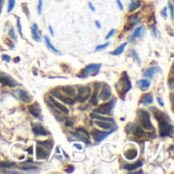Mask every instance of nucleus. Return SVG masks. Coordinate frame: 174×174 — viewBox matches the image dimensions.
<instances>
[{
    "label": "nucleus",
    "mask_w": 174,
    "mask_h": 174,
    "mask_svg": "<svg viewBox=\"0 0 174 174\" xmlns=\"http://www.w3.org/2000/svg\"><path fill=\"white\" fill-rule=\"evenodd\" d=\"M116 89L118 91L120 98L124 99L125 94L131 89V82L126 73H123L122 77L120 78V80H119V82L116 84Z\"/></svg>",
    "instance_id": "obj_1"
},
{
    "label": "nucleus",
    "mask_w": 174,
    "mask_h": 174,
    "mask_svg": "<svg viewBox=\"0 0 174 174\" xmlns=\"http://www.w3.org/2000/svg\"><path fill=\"white\" fill-rule=\"evenodd\" d=\"M102 65L101 64H91V65H88L85 67V69L82 70V74H79L77 77H80V78H87L89 75H93L95 76L98 74V72L100 71V69H101Z\"/></svg>",
    "instance_id": "obj_2"
},
{
    "label": "nucleus",
    "mask_w": 174,
    "mask_h": 174,
    "mask_svg": "<svg viewBox=\"0 0 174 174\" xmlns=\"http://www.w3.org/2000/svg\"><path fill=\"white\" fill-rule=\"evenodd\" d=\"M92 93L91 88L89 86H79L77 87V95L75 96L76 100L80 103H85L90 98Z\"/></svg>",
    "instance_id": "obj_3"
},
{
    "label": "nucleus",
    "mask_w": 174,
    "mask_h": 174,
    "mask_svg": "<svg viewBox=\"0 0 174 174\" xmlns=\"http://www.w3.org/2000/svg\"><path fill=\"white\" fill-rule=\"evenodd\" d=\"M138 114L141 116V122L143 128L146 130H153L154 126L152 125V122H151V116L149 112H147L145 110H138Z\"/></svg>",
    "instance_id": "obj_4"
},
{
    "label": "nucleus",
    "mask_w": 174,
    "mask_h": 174,
    "mask_svg": "<svg viewBox=\"0 0 174 174\" xmlns=\"http://www.w3.org/2000/svg\"><path fill=\"white\" fill-rule=\"evenodd\" d=\"M115 103H116V99H112L111 102L103 103L100 107L97 108V109L94 111V113L100 114V115H108V114H110L112 112V110H113L114 106H115Z\"/></svg>",
    "instance_id": "obj_5"
},
{
    "label": "nucleus",
    "mask_w": 174,
    "mask_h": 174,
    "mask_svg": "<svg viewBox=\"0 0 174 174\" xmlns=\"http://www.w3.org/2000/svg\"><path fill=\"white\" fill-rule=\"evenodd\" d=\"M172 125L167 121L166 119L162 120L159 122V134L161 137H166L169 136L172 132Z\"/></svg>",
    "instance_id": "obj_6"
},
{
    "label": "nucleus",
    "mask_w": 174,
    "mask_h": 174,
    "mask_svg": "<svg viewBox=\"0 0 174 174\" xmlns=\"http://www.w3.org/2000/svg\"><path fill=\"white\" fill-rule=\"evenodd\" d=\"M49 99L50 102H51L53 108L55 109V111L57 112L58 114H64V115H67L69 113V110L67 109L66 107L64 106V104H62L60 102H58V100H56V98H54V96L50 95L49 96Z\"/></svg>",
    "instance_id": "obj_7"
},
{
    "label": "nucleus",
    "mask_w": 174,
    "mask_h": 174,
    "mask_svg": "<svg viewBox=\"0 0 174 174\" xmlns=\"http://www.w3.org/2000/svg\"><path fill=\"white\" fill-rule=\"evenodd\" d=\"M114 131H115V129L106 131V132H102V131H100L98 129H93L92 130V136H93V138L95 139V141L97 142V144H100V142L103 141L107 136H109L111 133H113Z\"/></svg>",
    "instance_id": "obj_8"
},
{
    "label": "nucleus",
    "mask_w": 174,
    "mask_h": 174,
    "mask_svg": "<svg viewBox=\"0 0 174 174\" xmlns=\"http://www.w3.org/2000/svg\"><path fill=\"white\" fill-rule=\"evenodd\" d=\"M51 93L52 96H54L55 98H57L58 100H60L61 103H67V104H75V100L71 98H68L67 95H64L63 93H61V92L58 90V89H52L51 90Z\"/></svg>",
    "instance_id": "obj_9"
},
{
    "label": "nucleus",
    "mask_w": 174,
    "mask_h": 174,
    "mask_svg": "<svg viewBox=\"0 0 174 174\" xmlns=\"http://www.w3.org/2000/svg\"><path fill=\"white\" fill-rule=\"evenodd\" d=\"M101 89V88H100ZM112 96V91H111V87L109 85L107 84H104V87H102L101 90H99V94H98V98L103 100V102H107V100H109Z\"/></svg>",
    "instance_id": "obj_10"
},
{
    "label": "nucleus",
    "mask_w": 174,
    "mask_h": 174,
    "mask_svg": "<svg viewBox=\"0 0 174 174\" xmlns=\"http://www.w3.org/2000/svg\"><path fill=\"white\" fill-rule=\"evenodd\" d=\"M0 82H1L3 85H6L8 87H17V82L14 79L11 78L10 76H8L7 74H4V73H0Z\"/></svg>",
    "instance_id": "obj_11"
},
{
    "label": "nucleus",
    "mask_w": 174,
    "mask_h": 174,
    "mask_svg": "<svg viewBox=\"0 0 174 174\" xmlns=\"http://www.w3.org/2000/svg\"><path fill=\"white\" fill-rule=\"evenodd\" d=\"M101 83L99 82H96L94 84V91H93V94L91 93V104L92 106H98L99 103V98H98V94H99V90L100 88H101Z\"/></svg>",
    "instance_id": "obj_12"
},
{
    "label": "nucleus",
    "mask_w": 174,
    "mask_h": 174,
    "mask_svg": "<svg viewBox=\"0 0 174 174\" xmlns=\"http://www.w3.org/2000/svg\"><path fill=\"white\" fill-rule=\"evenodd\" d=\"M28 110H29V113L34 116L35 118H38L42 120V115H41V108L39 106L38 103H34L32 104H30L28 107Z\"/></svg>",
    "instance_id": "obj_13"
},
{
    "label": "nucleus",
    "mask_w": 174,
    "mask_h": 174,
    "mask_svg": "<svg viewBox=\"0 0 174 174\" xmlns=\"http://www.w3.org/2000/svg\"><path fill=\"white\" fill-rule=\"evenodd\" d=\"M32 130L36 136H46V135H48V131L39 123L32 124Z\"/></svg>",
    "instance_id": "obj_14"
},
{
    "label": "nucleus",
    "mask_w": 174,
    "mask_h": 174,
    "mask_svg": "<svg viewBox=\"0 0 174 174\" xmlns=\"http://www.w3.org/2000/svg\"><path fill=\"white\" fill-rule=\"evenodd\" d=\"M36 157L38 160H46V159H48L49 153L43 148V146L38 145L36 148Z\"/></svg>",
    "instance_id": "obj_15"
},
{
    "label": "nucleus",
    "mask_w": 174,
    "mask_h": 174,
    "mask_svg": "<svg viewBox=\"0 0 174 174\" xmlns=\"http://www.w3.org/2000/svg\"><path fill=\"white\" fill-rule=\"evenodd\" d=\"M17 93H18V98L19 99L22 100V102H24L26 103H29L32 102V95H31L28 91H26V90H22V89H18L17 90Z\"/></svg>",
    "instance_id": "obj_16"
},
{
    "label": "nucleus",
    "mask_w": 174,
    "mask_h": 174,
    "mask_svg": "<svg viewBox=\"0 0 174 174\" xmlns=\"http://www.w3.org/2000/svg\"><path fill=\"white\" fill-rule=\"evenodd\" d=\"M61 90H62L63 93L65 95H67L68 98H75L76 96V91L75 89V87H72V86H62L61 87Z\"/></svg>",
    "instance_id": "obj_17"
},
{
    "label": "nucleus",
    "mask_w": 174,
    "mask_h": 174,
    "mask_svg": "<svg viewBox=\"0 0 174 174\" xmlns=\"http://www.w3.org/2000/svg\"><path fill=\"white\" fill-rule=\"evenodd\" d=\"M90 117L93 120H98V121H106V122H110L112 124H115L114 120L112 118H107V117H104V115H100V114H97V113H93L90 115Z\"/></svg>",
    "instance_id": "obj_18"
},
{
    "label": "nucleus",
    "mask_w": 174,
    "mask_h": 174,
    "mask_svg": "<svg viewBox=\"0 0 174 174\" xmlns=\"http://www.w3.org/2000/svg\"><path fill=\"white\" fill-rule=\"evenodd\" d=\"M124 156L127 160H133L138 157V150L134 148H130L129 150H126L124 152Z\"/></svg>",
    "instance_id": "obj_19"
},
{
    "label": "nucleus",
    "mask_w": 174,
    "mask_h": 174,
    "mask_svg": "<svg viewBox=\"0 0 174 174\" xmlns=\"http://www.w3.org/2000/svg\"><path fill=\"white\" fill-rule=\"evenodd\" d=\"M95 125L98 126L99 128H102L105 130H112L114 124H112L110 122H106V121H95Z\"/></svg>",
    "instance_id": "obj_20"
},
{
    "label": "nucleus",
    "mask_w": 174,
    "mask_h": 174,
    "mask_svg": "<svg viewBox=\"0 0 174 174\" xmlns=\"http://www.w3.org/2000/svg\"><path fill=\"white\" fill-rule=\"evenodd\" d=\"M71 135H73L75 138L77 139H80V140H82L84 142H86L87 145H91V140H90V137H88L86 136L85 134H82V133H80V132H77V131H75V132H70Z\"/></svg>",
    "instance_id": "obj_21"
},
{
    "label": "nucleus",
    "mask_w": 174,
    "mask_h": 174,
    "mask_svg": "<svg viewBox=\"0 0 174 174\" xmlns=\"http://www.w3.org/2000/svg\"><path fill=\"white\" fill-rule=\"evenodd\" d=\"M142 165H143V161H138L134 164H125L123 166V169L127 170V171H133V170L142 167Z\"/></svg>",
    "instance_id": "obj_22"
},
{
    "label": "nucleus",
    "mask_w": 174,
    "mask_h": 174,
    "mask_svg": "<svg viewBox=\"0 0 174 174\" xmlns=\"http://www.w3.org/2000/svg\"><path fill=\"white\" fill-rule=\"evenodd\" d=\"M151 110L153 111L155 118H156V120H157L158 122H160V121H162V120L166 119L165 115H164V113H163V112H162V111L156 109V108H152V109H151Z\"/></svg>",
    "instance_id": "obj_23"
},
{
    "label": "nucleus",
    "mask_w": 174,
    "mask_h": 174,
    "mask_svg": "<svg viewBox=\"0 0 174 174\" xmlns=\"http://www.w3.org/2000/svg\"><path fill=\"white\" fill-rule=\"evenodd\" d=\"M142 6V2L140 0H131L129 3V13H134Z\"/></svg>",
    "instance_id": "obj_24"
},
{
    "label": "nucleus",
    "mask_w": 174,
    "mask_h": 174,
    "mask_svg": "<svg viewBox=\"0 0 174 174\" xmlns=\"http://www.w3.org/2000/svg\"><path fill=\"white\" fill-rule=\"evenodd\" d=\"M160 69L158 67H153V68H150L149 70H147V71L144 73V76L146 77V78H153V77L155 76V74H156L157 72H159Z\"/></svg>",
    "instance_id": "obj_25"
},
{
    "label": "nucleus",
    "mask_w": 174,
    "mask_h": 174,
    "mask_svg": "<svg viewBox=\"0 0 174 174\" xmlns=\"http://www.w3.org/2000/svg\"><path fill=\"white\" fill-rule=\"evenodd\" d=\"M32 36L33 38L36 41H41V36H40V33H39V28H38V25L37 24H33L32 25Z\"/></svg>",
    "instance_id": "obj_26"
},
{
    "label": "nucleus",
    "mask_w": 174,
    "mask_h": 174,
    "mask_svg": "<svg viewBox=\"0 0 174 174\" xmlns=\"http://www.w3.org/2000/svg\"><path fill=\"white\" fill-rule=\"evenodd\" d=\"M138 87H140L143 91H146V90H148L150 88L151 83H150V81H148V80L142 79L140 81H138Z\"/></svg>",
    "instance_id": "obj_27"
},
{
    "label": "nucleus",
    "mask_w": 174,
    "mask_h": 174,
    "mask_svg": "<svg viewBox=\"0 0 174 174\" xmlns=\"http://www.w3.org/2000/svg\"><path fill=\"white\" fill-rule=\"evenodd\" d=\"M37 144L39 145L43 146L44 149H47L48 150H50L53 148V140H51V139H47V140H44V141H38Z\"/></svg>",
    "instance_id": "obj_28"
},
{
    "label": "nucleus",
    "mask_w": 174,
    "mask_h": 174,
    "mask_svg": "<svg viewBox=\"0 0 174 174\" xmlns=\"http://www.w3.org/2000/svg\"><path fill=\"white\" fill-rule=\"evenodd\" d=\"M142 103L144 106H149V104L153 103V94L151 93V92L150 93L145 94L144 98H143V99H142Z\"/></svg>",
    "instance_id": "obj_29"
},
{
    "label": "nucleus",
    "mask_w": 174,
    "mask_h": 174,
    "mask_svg": "<svg viewBox=\"0 0 174 174\" xmlns=\"http://www.w3.org/2000/svg\"><path fill=\"white\" fill-rule=\"evenodd\" d=\"M126 45H127L126 42H125V43L121 44L120 46H118V47L116 48L115 50H113V51H111L110 55H121V53L123 52V50H124V48H125Z\"/></svg>",
    "instance_id": "obj_30"
},
{
    "label": "nucleus",
    "mask_w": 174,
    "mask_h": 174,
    "mask_svg": "<svg viewBox=\"0 0 174 174\" xmlns=\"http://www.w3.org/2000/svg\"><path fill=\"white\" fill-rule=\"evenodd\" d=\"M44 40H45V43H46V45H47V47L50 49V50H52V52H54V53H60V51L58 49H56L55 47H54L53 46V44L51 43V42H50V40H49V38L47 37V36H45L44 37Z\"/></svg>",
    "instance_id": "obj_31"
},
{
    "label": "nucleus",
    "mask_w": 174,
    "mask_h": 174,
    "mask_svg": "<svg viewBox=\"0 0 174 174\" xmlns=\"http://www.w3.org/2000/svg\"><path fill=\"white\" fill-rule=\"evenodd\" d=\"M0 167L9 169V168L15 167V163L14 162H11V161H3V162H0Z\"/></svg>",
    "instance_id": "obj_32"
},
{
    "label": "nucleus",
    "mask_w": 174,
    "mask_h": 174,
    "mask_svg": "<svg viewBox=\"0 0 174 174\" xmlns=\"http://www.w3.org/2000/svg\"><path fill=\"white\" fill-rule=\"evenodd\" d=\"M127 22L128 23H133V24H138V22H140V18H138V13H133L130 14L128 18H127Z\"/></svg>",
    "instance_id": "obj_33"
},
{
    "label": "nucleus",
    "mask_w": 174,
    "mask_h": 174,
    "mask_svg": "<svg viewBox=\"0 0 174 174\" xmlns=\"http://www.w3.org/2000/svg\"><path fill=\"white\" fill-rule=\"evenodd\" d=\"M143 30H144V27L141 26V27H138V28H137L134 31H133V36H131V40H134L135 38L138 37L140 35L142 34L143 32Z\"/></svg>",
    "instance_id": "obj_34"
},
{
    "label": "nucleus",
    "mask_w": 174,
    "mask_h": 174,
    "mask_svg": "<svg viewBox=\"0 0 174 174\" xmlns=\"http://www.w3.org/2000/svg\"><path fill=\"white\" fill-rule=\"evenodd\" d=\"M133 133L135 136H138V137L145 136V132H144V130L142 129V127H135V128L133 129Z\"/></svg>",
    "instance_id": "obj_35"
},
{
    "label": "nucleus",
    "mask_w": 174,
    "mask_h": 174,
    "mask_svg": "<svg viewBox=\"0 0 174 174\" xmlns=\"http://www.w3.org/2000/svg\"><path fill=\"white\" fill-rule=\"evenodd\" d=\"M15 6V0H8V6H7V13H10Z\"/></svg>",
    "instance_id": "obj_36"
},
{
    "label": "nucleus",
    "mask_w": 174,
    "mask_h": 174,
    "mask_svg": "<svg viewBox=\"0 0 174 174\" xmlns=\"http://www.w3.org/2000/svg\"><path fill=\"white\" fill-rule=\"evenodd\" d=\"M17 29H18V33L22 37H24V34H22V23H21V18H17Z\"/></svg>",
    "instance_id": "obj_37"
},
{
    "label": "nucleus",
    "mask_w": 174,
    "mask_h": 174,
    "mask_svg": "<svg viewBox=\"0 0 174 174\" xmlns=\"http://www.w3.org/2000/svg\"><path fill=\"white\" fill-rule=\"evenodd\" d=\"M107 46H109V42H106V43L104 44H101V45H98L97 47L95 48V51H100V50H103L105 49Z\"/></svg>",
    "instance_id": "obj_38"
},
{
    "label": "nucleus",
    "mask_w": 174,
    "mask_h": 174,
    "mask_svg": "<svg viewBox=\"0 0 174 174\" xmlns=\"http://www.w3.org/2000/svg\"><path fill=\"white\" fill-rule=\"evenodd\" d=\"M8 34H9V37H10V39H12V40L14 41V42L17 41V35H15V32H14V29H13V28H11V29L9 30Z\"/></svg>",
    "instance_id": "obj_39"
},
{
    "label": "nucleus",
    "mask_w": 174,
    "mask_h": 174,
    "mask_svg": "<svg viewBox=\"0 0 174 174\" xmlns=\"http://www.w3.org/2000/svg\"><path fill=\"white\" fill-rule=\"evenodd\" d=\"M168 8L170 11V17H171V20H173V4H172V1L171 0H169L168 1Z\"/></svg>",
    "instance_id": "obj_40"
},
{
    "label": "nucleus",
    "mask_w": 174,
    "mask_h": 174,
    "mask_svg": "<svg viewBox=\"0 0 174 174\" xmlns=\"http://www.w3.org/2000/svg\"><path fill=\"white\" fill-rule=\"evenodd\" d=\"M21 169L24 171H31V170H37L38 168L35 166H24V167H21Z\"/></svg>",
    "instance_id": "obj_41"
},
{
    "label": "nucleus",
    "mask_w": 174,
    "mask_h": 174,
    "mask_svg": "<svg viewBox=\"0 0 174 174\" xmlns=\"http://www.w3.org/2000/svg\"><path fill=\"white\" fill-rule=\"evenodd\" d=\"M22 10H24V13H26L27 17L30 18V10H29L28 7H27V4H26V3H22Z\"/></svg>",
    "instance_id": "obj_42"
},
{
    "label": "nucleus",
    "mask_w": 174,
    "mask_h": 174,
    "mask_svg": "<svg viewBox=\"0 0 174 174\" xmlns=\"http://www.w3.org/2000/svg\"><path fill=\"white\" fill-rule=\"evenodd\" d=\"M73 171H75V166H73V165H68V166L65 167V172L72 173Z\"/></svg>",
    "instance_id": "obj_43"
},
{
    "label": "nucleus",
    "mask_w": 174,
    "mask_h": 174,
    "mask_svg": "<svg viewBox=\"0 0 174 174\" xmlns=\"http://www.w3.org/2000/svg\"><path fill=\"white\" fill-rule=\"evenodd\" d=\"M42 7H43V0H39L38 1V13H42Z\"/></svg>",
    "instance_id": "obj_44"
},
{
    "label": "nucleus",
    "mask_w": 174,
    "mask_h": 174,
    "mask_svg": "<svg viewBox=\"0 0 174 174\" xmlns=\"http://www.w3.org/2000/svg\"><path fill=\"white\" fill-rule=\"evenodd\" d=\"M167 11H168V7H167V6H166V7H164V8L161 10V15H162V17H163L164 18H167V15H168Z\"/></svg>",
    "instance_id": "obj_45"
},
{
    "label": "nucleus",
    "mask_w": 174,
    "mask_h": 174,
    "mask_svg": "<svg viewBox=\"0 0 174 174\" xmlns=\"http://www.w3.org/2000/svg\"><path fill=\"white\" fill-rule=\"evenodd\" d=\"M76 131H77V132H80V133H82V134H85V135H86V136H88V137H90V135H89V133L87 132V130H85L84 128H82V127L77 128Z\"/></svg>",
    "instance_id": "obj_46"
},
{
    "label": "nucleus",
    "mask_w": 174,
    "mask_h": 174,
    "mask_svg": "<svg viewBox=\"0 0 174 174\" xmlns=\"http://www.w3.org/2000/svg\"><path fill=\"white\" fill-rule=\"evenodd\" d=\"M134 24H133V23H127V24L124 26V31H129L133 28Z\"/></svg>",
    "instance_id": "obj_47"
},
{
    "label": "nucleus",
    "mask_w": 174,
    "mask_h": 174,
    "mask_svg": "<svg viewBox=\"0 0 174 174\" xmlns=\"http://www.w3.org/2000/svg\"><path fill=\"white\" fill-rule=\"evenodd\" d=\"M114 34H115V29H112V30H110V32L106 35L105 39H106V40H108V39H109V38H111L112 36H113Z\"/></svg>",
    "instance_id": "obj_48"
},
{
    "label": "nucleus",
    "mask_w": 174,
    "mask_h": 174,
    "mask_svg": "<svg viewBox=\"0 0 174 174\" xmlns=\"http://www.w3.org/2000/svg\"><path fill=\"white\" fill-rule=\"evenodd\" d=\"M130 52L133 53V56L134 57L135 60L138 61V63H141V60H140V57H138V53L134 51V50H130Z\"/></svg>",
    "instance_id": "obj_49"
},
{
    "label": "nucleus",
    "mask_w": 174,
    "mask_h": 174,
    "mask_svg": "<svg viewBox=\"0 0 174 174\" xmlns=\"http://www.w3.org/2000/svg\"><path fill=\"white\" fill-rule=\"evenodd\" d=\"M2 60L4 61H6V63H9V61H11L10 56L7 55H2Z\"/></svg>",
    "instance_id": "obj_50"
},
{
    "label": "nucleus",
    "mask_w": 174,
    "mask_h": 174,
    "mask_svg": "<svg viewBox=\"0 0 174 174\" xmlns=\"http://www.w3.org/2000/svg\"><path fill=\"white\" fill-rule=\"evenodd\" d=\"M116 3H117V5H118V7H119V9H120V10H123V8H124V7H123V4H122L121 0H116Z\"/></svg>",
    "instance_id": "obj_51"
},
{
    "label": "nucleus",
    "mask_w": 174,
    "mask_h": 174,
    "mask_svg": "<svg viewBox=\"0 0 174 174\" xmlns=\"http://www.w3.org/2000/svg\"><path fill=\"white\" fill-rule=\"evenodd\" d=\"M88 5H89V7H90V9H91L92 11H96L95 6L93 5V3H92V2H89V3H88Z\"/></svg>",
    "instance_id": "obj_52"
},
{
    "label": "nucleus",
    "mask_w": 174,
    "mask_h": 174,
    "mask_svg": "<svg viewBox=\"0 0 174 174\" xmlns=\"http://www.w3.org/2000/svg\"><path fill=\"white\" fill-rule=\"evenodd\" d=\"M65 125H66L67 127H71L73 125V123L71 121H69V120H66V121H65Z\"/></svg>",
    "instance_id": "obj_53"
},
{
    "label": "nucleus",
    "mask_w": 174,
    "mask_h": 174,
    "mask_svg": "<svg viewBox=\"0 0 174 174\" xmlns=\"http://www.w3.org/2000/svg\"><path fill=\"white\" fill-rule=\"evenodd\" d=\"M169 86H170L171 89L173 88V78H172V77H170V78H169Z\"/></svg>",
    "instance_id": "obj_54"
},
{
    "label": "nucleus",
    "mask_w": 174,
    "mask_h": 174,
    "mask_svg": "<svg viewBox=\"0 0 174 174\" xmlns=\"http://www.w3.org/2000/svg\"><path fill=\"white\" fill-rule=\"evenodd\" d=\"M157 100H158V103H159V104H160L161 107H164V103H163V100H162L161 98H158Z\"/></svg>",
    "instance_id": "obj_55"
},
{
    "label": "nucleus",
    "mask_w": 174,
    "mask_h": 174,
    "mask_svg": "<svg viewBox=\"0 0 174 174\" xmlns=\"http://www.w3.org/2000/svg\"><path fill=\"white\" fill-rule=\"evenodd\" d=\"M95 25H96V27H97L98 29H101V24H100V23H99L98 21L95 22Z\"/></svg>",
    "instance_id": "obj_56"
},
{
    "label": "nucleus",
    "mask_w": 174,
    "mask_h": 174,
    "mask_svg": "<svg viewBox=\"0 0 174 174\" xmlns=\"http://www.w3.org/2000/svg\"><path fill=\"white\" fill-rule=\"evenodd\" d=\"M48 29H49V31H50V34H51L52 36H54V31H53V29H52V27H51V26H49V27H48Z\"/></svg>",
    "instance_id": "obj_57"
},
{
    "label": "nucleus",
    "mask_w": 174,
    "mask_h": 174,
    "mask_svg": "<svg viewBox=\"0 0 174 174\" xmlns=\"http://www.w3.org/2000/svg\"><path fill=\"white\" fill-rule=\"evenodd\" d=\"M75 148H76L77 150H82L83 146L80 145H79V144H75Z\"/></svg>",
    "instance_id": "obj_58"
},
{
    "label": "nucleus",
    "mask_w": 174,
    "mask_h": 174,
    "mask_svg": "<svg viewBox=\"0 0 174 174\" xmlns=\"http://www.w3.org/2000/svg\"><path fill=\"white\" fill-rule=\"evenodd\" d=\"M3 3H4V0H0V13H1V10H2Z\"/></svg>",
    "instance_id": "obj_59"
},
{
    "label": "nucleus",
    "mask_w": 174,
    "mask_h": 174,
    "mask_svg": "<svg viewBox=\"0 0 174 174\" xmlns=\"http://www.w3.org/2000/svg\"><path fill=\"white\" fill-rule=\"evenodd\" d=\"M13 61H14V63H18V61H19V57H18V56L14 57V59H13Z\"/></svg>",
    "instance_id": "obj_60"
},
{
    "label": "nucleus",
    "mask_w": 174,
    "mask_h": 174,
    "mask_svg": "<svg viewBox=\"0 0 174 174\" xmlns=\"http://www.w3.org/2000/svg\"><path fill=\"white\" fill-rule=\"evenodd\" d=\"M29 154H30V155L33 154V146H31V148L29 149Z\"/></svg>",
    "instance_id": "obj_61"
},
{
    "label": "nucleus",
    "mask_w": 174,
    "mask_h": 174,
    "mask_svg": "<svg viewBox=\"0 0 174 174\" xmlns=\"http://www.w3.org/2000/svg\"><path fill=\"white\" fill-rule=\"evenodd\" d=\"M56 152H57V154H60V150H59V148H58V146L56 148Z\"/></svg>",
    "instance_id": "obj_62"
},
{
    "label": "nucleus",
    "mask_w": 174,
    "mask_h": 174,
    "mask_svg": "<svg viewBox=\"0 0 174 174\" xmlns=\"http://www.w3.org/2000/svg\"><path fill=\"white\" fill-rule=\"evenodd\" d=\"M34 74H35V75H37V74H38V72H37V70H34Z\"/></svg>",
    "instance_id": "obj_63"
}]
</instances>
